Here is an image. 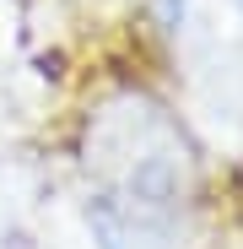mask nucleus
<instances>
[{
	"label": "nucleus",
	"instance_id": "obj_1",
	"mask_svg": "<svg viewBox=\"0 0 243 249\" xmlns=\"http://www.w3.org/2000/svg\"><path fill=\"white\" fill-rule=\"evenodd\" d=\"M81 162L103 200L178 222L200 190V152L157 92H108L81 130Z\"/></svg>",
	"mask_w": 243,
	"mask_h": 249
},
{
	"label": "nucleus",
	"instance_id": "obj_2",
	"mask_svg": "<svg viewBox=\"0 0 243 249\" xmlns=\"http://www.w3.org/2000/svg\"><path fill=\"white\" fill-rule=\"evenodd\" d=\"M87 228L97 238V249H178V222L168 217H146V212H130V206H113L103 195L87 200Z\"/></svg>",
	"mask_w": 243,
	"mask_h": 249
},
{
	"label": "nucleus",
	"instance_id": "obj_3",
	"mask_svg": "<svg viewBox=\"0 0 243 249\" xmlns=\"http://www.w3.org/2000/svg\"><path fill=\"white\" fill-rule=\"evenodd\" d=\"M238 11H243V0H238Z\"/></svg>",
	"mask_w": 243,
	"mask_h": 249
}]
</instances>
